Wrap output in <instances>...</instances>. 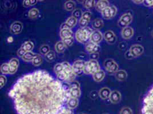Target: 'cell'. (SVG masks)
Wrapping results in <instances>:
<instances>
[{"instance_id":"obj_1","label":"cell","mask_w":153,"mask_h":114,"mask_svg":"<svg viewBox=\"0 0 153 114\" xmlns=\"http://www.w3.org/2000/svg\"><path fill=\"white\" fill-rule=\"evenodd\" d=\"M9 95L19 114H56L70 98L62 83L44 70L20 78Z\"/></svg>"},{"instance_id":"obj_2","label":"cell","mask_w":153,"mask_h":114,"mask_svg":"<svg viewBox=\"0 0 153 114\" xmlns=\"http://www.w3.org/2000/svg\"><path fill=\"white\" fill-rule=\"evenodd\" d=\"M93 32V30L89 27H81L76 31V38L78 42L81 44H86L90 39Z\"/></svg>"},{"instance_id":"obj_3","label":"cell","mask_w":153,"mask_h":114,"mask_svg":"<svg viewBox=\"0 0 153 114\" xmlns=\"http://www.w3.org/2000/svg\"><path fill=\"white\" fill-rule=\"evenodd\" d=\"M142 114H153V87L143 101Z\"/></svg>"},{"instance_id":"obj_4","label":"cell","mask_w":153,"mask_h":114,"mask_svg":"<svg viewBox=\"0 0 153 114\" xmlns=\"http://www.w3.org/2000/svg\"><path fill=\"white\" fill-rule=\"evenodd\" d=\"M100 70V66L97 60L91 59L85 63L83 73L86 74H94Z\"/></svg>"},{"instance_id":"obj_5","label":"cell","mask_w":153,"mask_h":114,"mask_svg":"<svg viewBox=\"0 0 153 114\" xmlns=\"http://www.w3.org/2000/svg\"><path fill=\"white\" fill-rule=\"evenodd\" d=\"M69 95L71 98H78L81 95V90L79 83L76 81H73L70 83V90Z\"/></svg>"},{"instance_id":"obj_6","label":"cell","mask_w":153,"mask_h":114,"mask_svg":"<svg viewBox=\"0 0 153 114\" xmlns=\"http://www.w3.org/2000/svg\"><path fill=\"white\" fill-rule=\"evenodd\" d=\"M104 67L109 74L116 73L118 71V65L111 59H108L105 61Z\"/></svg>"},{"instance_id":"obj_7","label":"cell","mask_w":153,"mask_h":114,"mask_svg":"<svg viewBox=\"0 0 153 114\" xmlns=\"http://www.w3.org/2000/svg\"><path fill=\"white\" fill-rule=\"evenodd\" d=\"M85 63L82 60H77L74 62L72 69L75 74L78 76H81L83 73Z\"/></svg>"},{"instance_id":"obj_8","label":"cell","mask_w":153,"mask_h":114,"mask_svg":"<svg viewBox=\"0 0 153 114\" xmlns=\"http://www.w3.org/2000/svg\"><path fill=\"white\" fill-rule=\"evenodd\" d=\"M117 12V7L114 6L107 7L103 10H102V17L105 19H110L114 17Z\"/></svg>"},{"instance_id":"obj_9","label":"cell","mask_w":153,"mask_h":114,"mask_svg":"<svg viewBox=\"0 0 153 114\" xmlns=\"http://www.w3.org/2000/svg\"><path fill=\"white\" fill-rule=\"evenodd\" d=\"M133 17L130 13H126L122 15L118 21V25L121 27H126L132 21Z\"/></svg>"},{"instance_id":"obj_10","label":"cell","mask_w":153,"mask_h":114,"mask_svg":"<svg viewBox=\"0 0 153 114\" xmlns=\"http://www.w3.org/2000/svg\"><path fill=\"white\" fill-rule=\"evenodd\" d=\"M143 52V47L140 44H134L132 46L129 50V53L133 57H137L140 56Z\"/></svg>"},{"instance_id":"obj_11","label":"cell","mask_w":153,"mask_h":114,"mask_svg":"<svg viewBox=\"0 0 153 114\" xmlns=\"http://www.w3.org/2000/svg\"><path fill=\"white\" fill-rule=\"evenodd\" d=\"M91 18V13L89 11H86L83 12V14L81 19H79V25L81 27H86L88 24L89 23L90 21Z\"/></svg>"},{"instance_id":"obj_12","label":"cell","mask_w":153,"mask_h":114,"mask_svg":"<svg viewBox=\"0 0 153 114\" xmlns=\"http://www.w3.org/2000/svg\"><path fill=\"white\" fill-rule=\"evenodd\" d=\"M103 39V35L102 33L99 30H95L93 32L90 41L91 42L95 44H98Z\"/></svg>"},{"instance_id":"obj_13","label":"cell","mask_w":153,"mask_h":114,"mask_svg":"<svg viewBox=\"0 0 153 114\" xmlns=\"http://www.w3.org/2000/svg\"><path fill=\"white\" fill-rule=\"evenodd\" d=\"M76 22H77V19L74 17L71 16L66 20V22L62 24V25L61 26V29L73 28L76 26Z\"/></svg>"},{"instance_id":"obj_14","label":"cell","mask_w":153,"mask_h":114,"mask_svg":"<svg viewBox=\"0 0 153 114\" xmlns=\"http://www.w3.org/2000/svg\"><path fill=\"white\" fill-rule=\"evenodd\" d=\"M100 49V46L98 44H95L91 42L88 43L86 45V50L90 53V54L93 53H98Z\"/></svg>"},{"instance_id":"obj_15","label":"cell","mask_w":153,"mask_h":114,"mask_svg":"<svg viewBox=\"0 0 153 114\" xmlns=\"http://www.w3.org/2000/svg\"><path fill=\"white\" fill-rule=\"evenodd\" d=\"M103 37L105 39L106 41L110 44H114L117 41L116 36H115L114 32H112L111 30H108V31L105 32L104 33Z\"/></svg>"},{"instance_id":"obj_16","label":"cell","mask_w":153,"mask_h":114,"mask_svg":"<svg viewBox=\"0 0 153 114\" xmlns=\"http://www.w3.org/2000/svg\"><path fill=\"white\" fill-rule=\"evenodd\" d=\"M19 66V61L17 58H12L9 62V74L15 73Z\"/></svg>"},{"instance_id":"obj_17","label":"cell","mask_w":153,"mask_h":114,"mask_svg":"<svg viewBox=\"0 0 153 114\" xmlns=\"http://www.w3.org/2000/svg\"><path fill=\"white\" fill-rule=\"evenodd\" d=\"M22 24L19 21H16L13 23L10 26V32L13 34H18L22 32Z\"/></svg>"},{"instance_id":"obj_18","label":"cell","mask_w":153,"mask_h":114,"mask_svg":"<svg viewBox=\"0 0 153 114\" xmlns=\"http://www.w3.org/2000/svg\"><path fill=\"white\" fill-rule=\"evenodd\" d=\"M134 34V30L133 29L130 27L127 26L123 29L122 31V37L126 39H128L131 38Z\"/></svg>"},{"instance_id":"obj_19","label":"cell","mask_w":153,"mask_h":114,"mask_svg":"<svg viewBox=\"0 0 153 114\" xmlns=\"http://www.w3.org/2000/svg\"><path fill=\"white\" fill-rule=\"evenodd\" d=\"M60 37L63 39L73 38L74 34L70 29H61Z\"/></svg>"},{"instance_id":"obj_20","label":"cell","mask_w":153,"mask_h":114,"mask_svg":"<svg viewBox=\"0 0 153 114\" xmlns=\"http://www.w3.org/2000/svg\"><path fill=\"white\" fill-rule=\"evenodd\" d=\"M110 100L113 103H118L121 99V95L118 91H113L110 96Z\"/></svg>"},{"instance_id":"obj_21","label":"cell","mask_w":153,"mask_h":114,"mask_svg":"<svg viewBox=\"0 0 153 114\" xmlns=\"http://www.w3.org/2000/svg\"><path fill=\"white\" fill-rule=\"evenodd\" d=\"M108 5H109V2L108 1H106V0L98 1L96 4V10L98 12H102V10H103L105 8L108 7Z\"/></svg>"},{"instance_id":"obj_22","label":"cell","mask_w":153,"mask_h":114,"mask_svg":"<svg viewBox=\"0 0 153 114\" xmlns=\"http://www.w3.org/2000/svg\"><path fill=\"white\" fill-rule=\"evenodd\" d=\"M111 93V92L110 89L108 87H103L100 90L99 92V95L102 99L105 100L110 98Z\"/></svg>"},{"instance_id":"obj_23","label":"cell","mask_w":153,"mask_h":114,"mask_svg":"<svg viewBox=\"0 0 153 114\" xmlns=\"http://www.w3.org/2000/svg\"><path fill=\"white\" fill-rule=\"evenodd\" d=\"M105 73L104 72V71L102 70H99L95 73L94 74H93V78L94 80L98 82L102 81L103 78H105Z\"/></svg>"},{"instance_id":"obj_24","label":"cell","mask_w":153,"mask_h":114,"mask_svg":"<svg viewBox=\"0 0 153 114\" xmlns=\"http://www.w3.org/2000/svg\"><path fill=\"white\" fill-rule=\"evenodd\" d=\"M67 104L68 107L70 109H74L77 107L78 104V100L77 98L70 97L67 101Z\"/></svg>"},{"instance_id":"obj_25","label":"cell","mask_w":153,"mask_h":114,"mask_svg":"<svg viewBox=\"0 0 153 114\" xmlns=\"http://www.w3.org/2000/svg\"><path fill=\"white\" fill-rule=\"evenodd\" d=\"M115 78L120 81H125L127 78V73L125 70H118L115 73Z\"/></svg>"},{"instance_id":"obj_26","label":"cell","mask_w":153,"mask_h":114,"mask_svg":"<svg viewBox=\"0 0 153 114\" xmlns=\"http://www.w3.org/2000/svg\"><path fill=\"white\" fill-rule=\"evenodd\" d=\"M103 22L102 19H95L92 22V26L94 29H96L97 30H100L103 26Z\"/></svg>"},{"instance_id":"obj_27","label":"cell","mask_w":153,"mask_h":114,"mask_svg":"<svg viewBox=\"0 0 153 114\" xmlns=\"http://www.w3.org/2000/svg\"><path fill=\"white\" fill-rule=\"evenodd\" d=\"M36 55L37 54L32 53V51H28L25 54L22 58L26 62H30V61H33V59L36 56Z\"/></svg>"},{"instance_id":"obj_28","label":"cell","mask_w":153,"mask_h":114,"mask_svg":"<svg viewBox=\"0 0 153 114\" xmlns=\"http://www.w3.org/2000/svg\"><path fill=\"white\" fill-rule=\"evenodd\" d=\"M66 47L64 44L63 41H59L55 45V49L57 53H62L65 50Z\"/></svg>"},{"instance_id":"obj_29","label":"cell","mask_w":153,"mask_h":114,"mask_svg":"<svg viewBox=\"0 0 153 114\" xmlns=\"http://www.w3.org/2000/svg\"><path fill=\"white\" fill-rule=\"evenodd\" d=\"M64 7L66 10L72 11L74 9V7H76V4L73 1H68L65 3Z\"/></svg>"},{"instance_id":"obj_30","label":"cell","mask_w":153,"mask_h":114,"mask_svg":"<svg viewBox=\"0 0 153 114\" xmlns=\"http://www.w3.org/2000/svg\"><path fill=\"white\" fill-rule=\"evenodd\" d=\"M21 47H22L26 52L32 51L34 48V44L31 41H26L22 45Z\"/></svg>"},{"instance_id":"obj_31","label":"cell","mask_w":153,"mask_h":114,"mask_svg":"<svg viewBox=\"0 0 153 114\" xmlns=\"http://www.w3.org/2000/svg\"><path fill=\"white\" fill-rule=\"evenodd\" d=\"M83 5L85 8L91 9L96 5V1L94 0H86L83 1Z\"/></svg>"},{"instance_id":"obj_32","label":"cell","mask_w":153,"mask_h":114,"mask_svg":"<svg viewBox=\"0 0 153 114\" xmlns=\"http://www.w3.org/2000/svg\"><path fill=\"white\" fill-rule=\"evenodd\" d=\"M46 60L49 62H52L56 58L55 53L53 51H50L45 56Z\"/></svg>"},{"instance_id":"obj_33","label":"cell","mask_w":153,"mask_h":114,"mask_svg":"<svg viewBox=\"0 0 153 114\" xmlns=\"http://www.w3.org/2000/svg\"><path fill=\"white\" fill-rule=\"evenodd\" d=\"M39 14V12L38 9L36 8H33L29 10L28 13V16L31 19H35L38 17Z\"/></svg>"},{"instance_id":"obj_34","label":"cell","mask_w":153,"mask_h":114,"mask_svg":"<svg viewBox=\"0 0 153 114\" xmlns=\"http://www.w3.org/2000/svg\"><path fill=\"white\" fill-rule=\"evenodd\" d=\"M33 64L35 66H38L42 63V58L40 56L37 54L32 61Z\"/></svg>"},{"instance_id":"obj_35","label":"cell","mask_w":153,"mask_h":114,"mask_svg":"<svg viewBox=\"0 0 153 114\" xmlns=\"http://www.w3.org/2000/svg\"><path fill=\"white\" fill-rule=\"evenodd\" d=\"M82 11L81 9H74V11L72 13V16L74 17V18H76V19H80L82 17Z\"/></svg>"},{"instance_id":"obj_36","label":"cell","mask_w":153,"mask_h":114,"mask_svg":"<svg viewBox=\"0 0 153 114\" xmlns=\"http://www.w3.org/2000/svg\"><path fill=\"white\" fill-rule=\"evenodd\" d=\"M56 114H73V113L69 108L62 107Z\"/></svg>"},{"instance_id":"obj_37","label":"cell","mask_w":153,"mask_h":114,"mask_svg":"<svg viewBox=\"0 0 153 114\" xmlns=\"http://www.w3.org/2000/svg\"><path fill=\"white\" fill-rule=\"evenodd\" d=\"M64 69V67L63 64H56V66L54 68V72L56 73V74H57L58 75L59 73H61L62 71H63Z\"/></svg>"},{"instance_id":"obj_38","label":"cell","mask_w":153,"mask_h":114,"mask_svg":"<svg viewBox=\"0 0 153 114\" xmlns=\"http://www.w3.org/2000/svg\"><path fill=\"white\" fill-rule=\"evenodd\" d=\"M40 53L43 54V55H46L47 54L49 51H50V47L47 44H44L42 45L41 48H40Z\"/></svg>"},{"instance_id":"obj_39","label":"cell","mask_w":153,"mask_h":114,"mask_svg":"<svg viewBox=\"0 0 153 114\" xmlns=\"http://www.w3.org/2000/svg\"><path fill=\"white\" fill-rule=\"evenodd\" d=\"M1 71L3 74H8L9 73V64H2L1 66Z\"/></svg>"},{"instance_id":"obj_40","label":"cell","mask_w":153,"mask_h":114,"mask_svg":"<svg viewBox=\"0 0 153 114\" xmlns=\"http://www.w3.org/2000/svg\"><path fill=\"white\" fill-rule=\"evenodd\" d=\"M74 37L73 38H69V39H63L62 41L64 42V44L65 45V46L66 47H69L70 46H71L74 43Z\"/></svg>"},{"instance_id":"obj_41","label":"cell","mask_w":153,"mask_h":114,"mask_svg":"<svg viewBox=\"0 0 153 114\" xmlns=\"http://www.w3.org/2000/svg\"><path fill=\"white\" fill-rule=\"evenodd\" d=\"M120 114H133V111L130 108L125 107L121 110Z\"/></svg>"},{"instance_id":"obj_42","label":"cell","mask_w":153,"mask_h":114,"mask_svg":"<svg viewBox=\"0 0 153 114\" xmlns=\"http://www.w3.org/2000/svg\"><path fill=\"white\" fill-rule=\"evenodd\" d=\"M7 83V78L4 76H0V88L1 89Z\"/></svg>"},{"instance_id":"obj_43","label":"cell","mask_w":153,"mask_h":114,"mask_svg":"<svg viewBox=\"0 0 153 114\" xmlns=\"http://www.w3.org/2000/svg\"><path fill=\"white\" fill-rule=\"evenodd\" d=\"M26 53V51L22 47H21L17 51V55L19 57L22 58L24 57V56L25 54Z\"/></svg>"},{"instance_id":"obj_44","label":"cell","mask_w":153,"mask_h":114,"mask_svg":"<svg viewBox=\"0 0 153 114\" xmlns=\"http://www.w3.org/2000/svg\"><path fill=\"white\" fill-rule=\"evenodd\" d=\"M143 4L146 7H153V1H143Z\"/></svg>"},{"instance_id":"obj_45","label":"cell","mask_w":153,"mask_h":114,"mask_svg":"<svg viewBox=\"0 0 153 114\" xmlns=\"http://www.w3.org/2000/svg\"><path fill=\"white\" fill-rule=\"evenodd\" d=\"M97 97H98V93H97V92L94 91H93V92L91 93V94H90V98H91V99H95Z\"/></svg>"},{"instance_id":"obj_46","label":"cell","mask_w":153,"mask_h":114,"mask_svg":"<svg viewBox=\"0 0 153 114\" xmlns=\"http://www.w3.org/2000/svg\"><path fill=\"white\" fill-rule=\"evenodd\" d=\"M98 56H99L98 53H93V54H90L91 59H93V60H96V59H97L98 58Z\"/></svg>"},{"instance_id":"obj_47","label":"cell","mask_w":153,"mask_h":114,"mask_svg":"<svg viewBox=\"0 0 153 114\" xmlns=\"http://www.w3.org/2000/svg\"><path fill=\"white\" fill-rule=\"evenodd\" d=\"M23 5H24V7H30V0H25V1H24V2H23Z\"/></svg>"},{"instance_id":"obj_48","label":"cell","mask_w":153,"mask_h":114,"mask_svg":"<svg viewBox=\"0 0 153 114\" xmlns=\"http://www.w3.org/2000/svg\"><path fill=\"white\" fill-rule=\"evenodd\" d=\"M37 1H36V0H30V6H32V5H35V4L37 3Z\"/></svg>"},{"instance_id":"obj_49","label":"cell","mask_w":153,"mask_h":114,"mask_svg":"<svg viewBox=\"0 0 153 114\" xmlns=\"http://www.w3.org/2000/svg\"><path fill=\"white\" fill-rule=\"evenodd\" d=\"M7 42L9 43H12L13 41V38L12 37H8V38H7Z\"/></svg>"},{"instance_id":"obj_50","label":"cell","mask_w":153,"mask_h":114,"mask_svg":"<svg viewBox=\"0 0 153 114\" xmlns=\"http://www.w3.org/2000/svg\"><path fill=\"white\" fill-rule=\"evenodd\" d=\"M133 2H134L135 3H137V4H140V3H141V2H143V1H134Z\"/></svg>"},{"instance_id":"obj_51","label":"cell","mask_w":153,"mask_h":114,"mask_svg":"<svg viewBox=\"0 0 153 114\" xmlns=\"http://www.w3.org/2000/svg\"><path fill=\"white\" fill-rule=\"evenodd\" d=\"M152 35H153V32H152Z\"/></svg>"},{"instance_id":"obj_52","label":"cell","mask_w":153,"mask_h":114,"mask_svg":"<svg viewBox=\"0 0 153 114\" xmlns=\"http://www.w3.org/2000/svg\"></svg>"}]
</instances>
